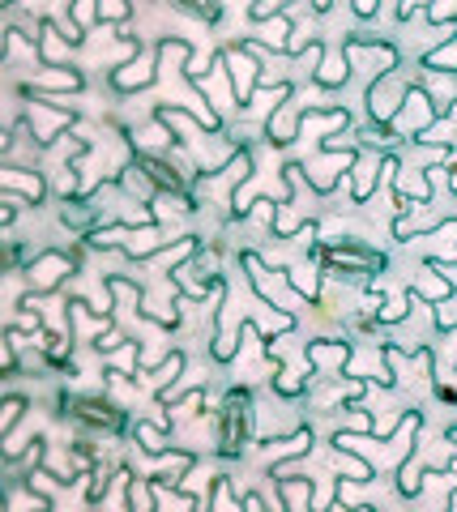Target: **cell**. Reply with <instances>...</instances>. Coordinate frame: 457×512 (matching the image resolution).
Wrapping results in <instances>:
<instances>
[{
    "instance_id": "cell-1",
    "label": "cell",
    "mask_w": 457,
    "mask_h": 512,
    "mask_svg": "<svg viewBox=\"0 0 457 512\" xmlns=\"http://www.w3.org/2000/svg\"><path fill=\"white\" fill-rule=\"evenodd\" d=\"M312 256H317V265L338 282H372L376 274H385V265H389V256L381 248H372L355 235L325 239V244L312 248Z\"/></svg>"
},
{
    "instance_id": "cell-2",
    "label": "cell",
    "mask_w": 457,
    "mask_h": 512,
    "mask_svg": "<svg viewBox=\"0 0 457 512\" xmlns=\"http://www.w3.org/2000/svg\"><path fill=\"white\" fill-rule=\"evenodd\" d=\"M252 440V393L248 389H227L223 406H218V427H214V453L218 457H240L244 444Z\"/></svg>"
},
{
    "instance_id": "cell-3",
    "label": "cell",
    "mask_w": 457,
    "mask_h": 512,
    "mask_svg": "<svg viewBox=\"0 0 457 512\" xmlns=\"http://www.w3.org/2000/svg\"><path fill=\"white\" fill-rule=\"evenodd\" d=\"M60 410H65L77 427L103 431V436H120V431L133 427L129 423V410H124L120 402H112L107 393H94V397H69V393H60Z\"/></svg>"
},
{
    "instance_id": "cell-4",
    "label": "cell",
    "mask_w": 457,
    "mask_h": 512,
    "mask_svg": "<svg viewBox=\"0 0 457 512\" xmlns=\"http://www.w3.org/2000/svg\"><path fill=\"white\" fill-rule=\"evenodd\" d=\"M26 99H35V107H30V133H35V141L43 150H52L60 137H69V128H73V107H65L56 99V94H26Z\"/></svg>"
},
{
    "instance_id": "cell-5",
    "label": "cell",
    "mask_w": 457,
    "mask_h": 512,
    "mask_svg": "<svg viewBox=\"0 0 457 512\" xmlns=\"http://www.w3.org/2000/svg\"><path fill=\"white\" fill-rule=\"evenodd\" d=\"M218 60H223V69H227V82H231L235 103L248 107L252 94L261 90V60L252 56L244 43H227L223 52H218Z\"/></svg>"
},
{
    "instance_id": "cell-6",
    "label": "cell",
    "mask_w": 457,
    "mask_h": 512,
    "mask_svg": "<svg viewBox=\"0 0 457 512\" xmlns=\"http://www.w3.org/2000/svg\"><path fill=\"white\" fill-rule=\"evenodd\" d=\"M73 274H77V256L56 252V248L35 252V256L26 261V282H30V291H35V295H52V291H60V282L73 278Z\"/></svg>"
},
{
    "instance_id": "cell-7",
    "label": "cell",
    "mask_w": 457,
    "mask_h": 512,
    "mask_svg": "<svg viewBox=\"0 0 457 512\" xmlns=\"http://www.w3.org/2000/svg\"><path fill=\"white\" fill-rule=\"evenodd\" d=\"M411 86H415V82H406L398 69L376 73V82L368 86V116H372L376 124H393V116H398V107L406 103Z\"/></svg>"
},
{
    "instance_id": "cell-8",
    "label": "cell",
    "mask_w": 457,
    "mask_h": 512,
    "mask_svg": "<svg viewBox=\"0 0 457 512\" xmlns=\"http://www.w3.org/2000/svg\"><path fill=\"white\" fill-rule=\"evenodd\" d=\"M436 116H440V107H436V99H432V90L415 82L411 94H406V103L398 107V116H393V133H398V137H411V133H415V137H419Z\"/></svg>"
},
{
    "instance_id": "cell-9",
    "label": "cell",
    "mask_w": 457,
    "mask_h": 512,
    "mask_svg": "<svg viewBox=\"0 0 457 512\" xmlns=\"http://www.w3.org/2000/svg\"><path fill=\"white\" fill-rule=\"evenodd\" d=\"M154 77H159V52L150 56V52H141V47H137L129 60H120L116 69L107 73V82H112L116 94H137V90H146Z\"/></svg>"
},
{
    "instance_id": "cell-10",
    "label": "cell",
    "mask_w": 457,
    "mask_h": 512,
    "mask_svg": "<svg viewBox=\"0 0 457 512\" xmlns=\"http://www.w3.org/2000/svg\"><path fill=\"white\" fill-rule=\"evenodd\" d=\"M325 158L321 163H312L308 167V184L317 197H329V192L338 188V175H346L355 167V158H359V146H346V150H321Z\"/></svg>"
},
{
    "instance_id": "cell-11",
    "label": "cell",
    "mask_w": 457,
    "mask_h": 512,
    "mask_svg": "<svg viewBox=\"0 0 457 512\" xmlns=\"http://www.w3.org/2000/svg\"><path fill=\"white\" fill-rule=\"evenodd\" d=\"M308 372L312 376H342L346 372V363H351V342H342V338H317V342H308Z\"/></svg>"
},
{
    "instance_id": "cell-12",
    "label": "cell",
    "mask_w": 457,
    "mask_h": 512,
    "mask_svg": "<svg viewBox=\"0 0 457 512\" xmlns=\"http://www.w3.org/2000/svg\"><path fill=\"white\" fill-rule=\"evenodd\" d=\"M381 163H385V154H376V150H359L355 158V167L346 171V180H351V201L355 205H368L376 197V188H381Z\"/></svg>"
},
{
    "instance_id": "cell-13",
    "label": "cell",
    "mask_w": 457,
    "mask_h": 512,
    "mask_svg": "<svg viewBox=\"0 0 457 512\" xmlns=\"http://www.w3.org/2000/svg\"><path fill=\"white\" fill-rule=\"evenodd\" d=\"M0 188H5V197H18L22 205H35V210H39V201L47 197V180L39 171H30V167H5L0 171Z\"/></svg>"
},
{
    "instance_id": "cell-14",
    "label": "cell",
    "mask_w": 457,
    "mask_h": 512,
    "mask_svg": "<svg viewBox=\"0 0 457 512\" xmlns=\"http://www.w3.org/2000/svg\"><path fill=\"white\" fill-rule=\"evenodd\" d=\"M167 244H176V239H167V231L159 227V222H141V227H129V235H124V256H133V261H154Z\"/></svg>"
},
{
    "instance_id": "cell-15",
    "label": "cell",
    "mask_w": 457,
    "mask_h": 512,
    "mask_svg": "<svg viewBox=\"0 0 457 512\" xmlns=\"http://www.w3.org/2000/svg\"><path fill=\"white\" fill-rule=\"evenodd\" d=\"M240 265H244V278H248V286H252V295H257L261 303H270V308H278V274L261 261V252L244 248V252H240Z\"/></svg>"
},
{
    "instance_id": "cell-16",
    "label": "cell",
    "mask_w": 457,
    "mask_h": 512,
    "mask_svg": "<svg viewBox=\"0 0 457 512\" xmlns=\"http://www.w3.org/2000/svg\"><path fill=\"white\" fill-rule=\"evenodd\" d=\"M35 47H39V60L47 69H56V64H69V35H60V22L56 18H43L39 22V35H35Z\"/></svg>"
},
{
    "instance_id": "cell-17",
    "label": "cell",
    "mask_w": 457,
    "mask_h": 512,
    "mask_svg": "<svg viewBox=\"0 0 457 512\" xmlns=\"http://www.w3.org/2000/svg\"><path fill=\"white\" fill-rule=\"evenodd\" d=\"M82 86H86L82 69H73V64H56V69L39 73L30 86H22V94H56V90H69V94H77Z\"/></svg>"
},
{
    "instance_id": "cell-18",
    "label": "cell",
    "mask_w": 457,
    "mask_h": 512,
    "mask_svg": "<svg viewBox=\"0 0 457 512\" xmlns=\"http://www.w3.org/2000/svg\"><path fill=\"white\" fill-rule=\"evenodd\" d=\"M116 188L124 192V197H133V201H154V197H159V188H154V180H150V175H146V167H141L137 163V158H133V163H124L120 171H116Z\"/></svg>"
},
{
    "instance_id": "cell-19",
    "label": "cell",
    "mask_w": 457,
    "mask_h": 512,
    "mask_svg": "<svg viewBox=\"0 0 457 512\" xmlns=\"http://www.w3.org/2000/svg\"><path fill=\"white\" fill-rule=\"evenodd\" d=\"M129 436L141 444V453L146 457H163V453H171V423H146V419H137L133 427H129Z\"/></svg>"
},
{
    "instance_id": "cell-20",
    "label": "cell",
    "mask_w": 457,
    "mask_h": 512,
    "mask_svg": "<svg viewBox=\"0 0 457 512\" xmlns=\"http://www.w3.org/2000/svg\"><path fill=\"white\" fill-rule=\"evenodd\" d=\"M99 201V197H94ZM94 201H77V197H69L65 205H60V222H65V227H73V231H82V235H90L94 227H99V205Z\"/></svg>"
},
{
    "instance_id": "cell-21",
    "label": "cell",
    "mask_w": 457,
    "mask_h": 512,
    "mask_svg": "<svg viewBox=\"0 0 457 512\" xmlns=\"http://www.w3.org/2000/svg\"><path fill=\"white\" fill-rule=\"evenodd\" d=\"M291 30H295V22L287 18V9H282V13H274V18L257 22V35H252V39H261L265 47H274L278 56H287V39H291Z\"/></svg>"
},
{
    "instance_id": "cell-22",
    "label": "cell",
    "mask_w": 457,
    "mask_h": 512,
    "mask_svg": "<svg viewBox=\"0 0 457 512\" xmlns=\"http://www.w3.org/2000/svg\"><path fill=\"white\" fill-rule=\"evenodd\" d=\"M274 478H278V495H282V504L287 508H304V504H312V478H299V474H291V470H274Z\"/></svg>"
},
{
    "instance_id": "cell-23",
    "label": "cell",
    "mask_w": 457,
    "mask_h": 512,
    "mask_svg": "<svg viewBox=\"0 0 457 512\" xmlns=\"http://www.w3.org/2000/svg\"><path fill=\"white\" fill-rule=\"evenodd\" d=\"M351 69H355L351 56H346L342 47H338V52H325V56H321V69L312 73V82L325 86V90H329V86H342L346 77H351Z\"/></svg>"
},
{
    "instance_id": "cell-24",
    "label": "cell",
    "mask_w": 457,
    "mask_h": 512,
    "mask_svg": "<svg viewBox=\"0 0 457 512\" xmlns=\"http://www.w3.org/2000/svg\"><path fill=\"white\" fill-rule=\"evenodd\" d=\"M282 278H287V286H291L299 299H308V303H317V299H321V274H317L312 265H291Z\"/></svg>"
},
{
    "instance_id": "cell-25",
    "label": "cell",
    "mask_w": 457,
    "mask_h": 512,
    "mask_svg": "<svg viewBox=\"0 0 457 512\" xmlns=\"http://www.w3.org/2000/svg\"><path fill=\"white\" fill-rule=\"evenodd\" d=\"M274 393L282 397V402H295V397L308 393V376L299 372V367H274Z\"/></svg>"
},
{
    "instance_id": "cell-26",
    "label": "cell",
    "mask_w": 457,
    "mask_h": 512,
    "mask_svg": "<svg viewBox=\"0 0 457 512\" xmlns=\"http://www.w3.org/2000/svg\"><path fill=\"white\" fill-rule=\"evenodd\" d=\"M171 9H180V13H188V18H197L206 26H214L218 18H223V0H171Z\"/></svg>"
},
{
    "instance_id": "cell-27",
    "label": "cell",
    "mask_w": 457,
    "mask_h": 512,
    "mask_svg": "<svg viewBox=\"0 0 457 512\" xmlns=\"http://www.w3.org/2000/svg\"><path fill=\"white\" fill-rule=\"evenodd\" d=\"M39 350H43V363H52V367H69L73 342H65L60 333H39Z\"/></svg>"
},
{
    "instance_id": "cell-28",
    "label": "cell",
    "mask_w": 457,
    "mask_h": 512,
    "mask_svg": "<svg viewBox=\"0 0 457 512\" xmlns=\"http://www.w3.org/2000/svg\"><path fill=\"white\" fill-rule=\"evenodd\" d=\"M423 64L432 73H457V39H449V47H436V52H423Z\"/></svg>"
},
{
    "instance_id": "cell-29",
    "label": "cell",
    "mask_w": 457,
    "mask_h": 512,
    "mask_svg": "<svg viewBox=\"0 0 457 512\" xmlns=\"http://www.w3.org/2000/svg\"><path fill=\"white\" fill-rule=\"evenodd\" d=\"M411 303H415L411 291H406V295H385V308L376 312V320H381V325H398V320L411 312Z\"/></svg>"
},
{
    "instance_id": "cell-30",
    "label": "cell",
    "mask_w": 457,
    "mask_h": 512,
    "mask_svg": "<svg viewBox=\"0 0 457 512\" xmlns=\"http://www.w3.org/2000/svg\"><path fill=\"white\" fill-rule=\"evenodd\" d=\"M26 414V397H5V402H0V436H13V427H18V419Z\"/></svg>"
},
{
    "instance_id": "cell-31",
    "label": "cell",
    "mask_w": 457,
    "mask_h": 512,
    "mask_svg": "<svg viewBox=\"0 0 457 512\" xmlns=\"http://www.w3.org/2000/svg\"><path fill=\"white\" fill-rule=\"evenodd\" d=\"M69 22L77 30H90L99 22V0H69Z\"/></svg>"
},
{
    "instance_id": "cell-32",
    "label": "cell",
    "mask_w": 457,
    "mask_h": 512,
    "mask_svg": "<svg viewBox=\"0 0 457 512\" xmlns=\"http://www.w3.org/2000/svg\"><path fill=\"white\" fill-rule=\"evenodd\" d=\"M210 508H244V500H235V495H231V478H227V474H218V478H214Z\"/></svg>"
},
{
    "instance_id": "cell-33",
    "label": "cell",
    "mask_w": 457,
    "mask_h": 512,
    "mask_svg": "<svg viewBox=\"0 0 457 512\" xmlns=\"http://www.w3.org/2000/svg\"><path fill=\"white\" fill-rule=\"evenodd\" d=\"M423 13H428L432 26H445V22L457 18V0H428V9H423Z\"/></svg>"
},
{
    "instance_id": "cell-34",
    "label": "cell",
    "mask_w": 457,
    "mask_h": 512,
    "mask_svg": "<svg viewBox=\"0 0 457 512\" xmlns=\"http://www.w3.org/2000/svg\"><path fill=\"white\" fill-rule=\"evenodd\" d=\"M436 329H457V299H445V303H436Z\"/></svg>"
},
{
    "instance_id": "cell-35",
    "label": "cell",
    "mask_w": 457,
    "mask_h": 512,
    "mask_svg": "<svg viewBox=\"0 0 457 512\" xmlns=\"http://www.w3.org/2000/svg\"><path fill=\"white\" fill-rule=\"evenodd\" d=\"M359 18H376V9H381V0H351Z\"/></svg>"
},
{
    "instance_id": "cell-36",
    "label": "cell",
    "mask_w": 457,
    "mask_h": 512,
    "mask_svg": "<svg viewBox=\"0 0 457 512\" xmlns=\"http://www.w3.org/2000/svg\"><path fill=\"white\" fill-rule=\"evenodd\" d=\"M449 188H453V192H457V167H453V171H449Z\"/></svg>"
},
{
    "instance_id": "cell-37",
    "label": "cell",
    "mask_w": 457,
    "mask_h": 512,
    "mask_svg": "<svg viewBox=\"0 0 457 512\" xmlns=\"http://www.w3.org/2000/svg\"><path fill=\"white\" fill-rule=\"evenodd\" d=\"M0 5H13V0H0Z\"/></svg>"
}]
</instances>
